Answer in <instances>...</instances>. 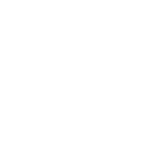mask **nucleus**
<instances>
[]
</instances>
